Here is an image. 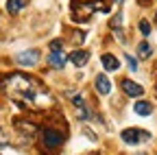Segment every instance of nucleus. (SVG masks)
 <instances>
[{"mask_svg":"<svg viewBox=\"0 0 157 155\" xmlns=\"http://www.w3.org/2000/svg\"><path fill=\"white\" fill-rule=\"evenodd\" d=\"M0 87H2L11 99L15 101H24V103H33L37 99V92H39V83L29 74L22 72H13L9 76H5L0 81Z\"/></svg>","mask_w":157,"mask_h":155,"instance_id":"1","label":"nucleus"},{"mask_svg":"<svg viewBox=\"0 0 157 155\" xmlns=\"http://www.w3.org/2000/svg\"><path fill=\"white\" fill-rule=\"evenodd\" d=\"M96 9H101L103 13L109 11L103 2H83V5H81V2H74V5H72V17H74L76 22H85V20H90V17H92V13H94Z\"/></svg>","mask_w":157,"mask_h":155,"instance_id":"2","label":"nucleus"},{"mask_svg":"<svg viewBox=\"0 0 157 155\" xmlns=\"http://www.w3.org/2000/svg\"><path fill=\"white\" fill-rule=\"evenodd\" d=\"M120 135H122V140H124L127 144H140V142H148V140H151V133L144 131V129H137V127L124 129Z\"/></svg>","mask_w":157,"mask_h":155,"instance_id":"3","label":"nucleus"},{"mask_svg":"<svg viewBox=\"0 0 157 155\" xmlns=\"http://www.w3.org/2000/svg\"><path fill=\"white\" fill-rule=\"evenodd\" d=\"M42 140H44V146H46V149L55 151V149H59V146L63 144V133L48 127V129L42 131Z\"/></svg>","mask_w":157,"mask_h":155,"instance_id":"4","label":"nucleus"},{"mask_svg":"<svg viewBox=\"0 0 157 155\" xmlns=\"http://www.w3.org/2000/svg\"><path fill=\"white\" fill-rule=\"evenodd\" d=\"M37 61H39V50H35V48L15 55V64L22 66V68H31V66H35Z\"/></svg>","mask_w":157,"mask_h":155,"instance_id":"5","label":"nucleus"},{"mask_svg":"<svg viewBox=\"0 0 157 155\" xmlns=\"http://www.w3.org/2000/svg\"><path fill=\"white\" fill-rule=\"evenodd\" d=\"M15 129H17V133L22 135L26 142L33 140L35 135H37V125H33V122H29V120H17V122H15Z\"/></svg>","mask_w":157,"mask_h":155,"instance_id":"6","label":"nucleus"},{"mask_svg":"<svg viewBox=\"0 0 157 155\" xmlns=\"http://www.w3.org/2000/svg\"><path fill=\"white\" fill-rule=\"evenodd\" d=\"M120 87H122V92H124L127 96H131V99H135V96H142V94H144V87H142V85H137V83L131 81V79H122Z\"/></svg>","mask_w":157,"mask_h":155,"instance_id":"7","label":"nucleus"},{"mask_svg":"<svg viewBox=\"0 0 157 155\" xmlns=\"http://www.w3.org/2000/svg\"><path fill=\"white\" fill-rule=\"evenodd\" d=\"M68 61H72L76 68H83L87 61H90V52L87 50H72L68 55Z\"/></svg>","mask_w":157,"mask_h":155,"instance_id":"8","label":"nucleus"},{"mask_svg":"<svg viewBox=\"0 0 157 155\" xmlns=\"http://www.w3.org/2000/svg\"><path fill=\"white\" fill-rule=\"evenodd\" d=\"M94 85H96V92L103 94V96H107L111 92V81L107 79V74H98L94 79Z\"/></svg>","mask_w":157,"mask_h":155,"instance_id":"9","label":"nucleus"},{"mask_svg":"<svg viewBox=\"0 0 157 155\" xmlns=\"http://www.w3.org/2000/svg\"><path fill=\"white\" fill-rule=\"evenodd\" d=\"M66 61H68V57L63 52H50L48 55V66L55 68V70H61L66 66Z\"/></svg>","mask_w":157,"mask_h":155,"instance_id":"10","label":"nucleus"},{"mask_svg":"<svg viewBox=\"0 0 157 155\" xmlns=\"http://www.w3.org/2000/svg\"><path fill=\"white\" fill-rule=\"evenodd\" d=\"M101 61H103V68H105L107 72H116L118 68H120V61H118L111 52H105V55L101 57Z\"/></svg>","mask_w":157,"mask_h":155,"instance_id":"11","label":"nucleus"},{"mask_svg":"<svg viewBox=\"0 0 157 155\" xmlns=\"http://www.w3.org/2000/svg\"><path fill=\"white\" fill-rule=\"evenodd\" d=\"M133 111H135L137 116H151V114H153V105H151L148 101H135Z\"/></svg>","mask_w":157,"mask_h":155,"instance_id":"12","label":"nucleus"},{"mask_svg":"<svg viewBox=\"0 0 157 155\" xmlns=\"http://www.w3.org/2000/svg\"><path fill=\"white\" fill-rule=\"evenodd\" d=\"M120 24H122V13H116V15L111 17V22H109V26H111V31H113V33H116L118 37H120L122 42H124V35H122V31H120V29H122Z\"/></svg>","mask_w":157,"mask_h":155,"instance_id":"13","label":"nucleus"},{"mask_svg":"<svg viewBox=\"0 0 157 155\" xmlns=\"http://www.w3.org/2000/svg\"><path fill=\"white\" fill-rule=\"evenodd\" d=\"M151 55H153V46L148 42H140V44H137V57H140V59H148Z\"/></svg>","mask_w":157,"mask_h":155,"instance_id":"14","label":"nucleus"},{"mask_svg":"<svg viewBox=\"0 0 157 155\" xmlns=\"http://www.w3.org/2000/svg\"><path fill=\"white\" fill-rule=\"evenodd\" d=\"M26 7V0H9V2H7V11L9 13H20V11H22Z\"/></svg>","mask_w":157,"mask_h":155,"instance_id":"15","label":"nucleus"},{"mask_svg":"<svg viewBox=\"0 0 157 155\" xmlns=\"http://www.w3.org/2000/svg\"><path fill=\"white\" fill-rule=\"evenodd\" d=\"M70 101H72V105H74L76 109L85 107V99H83V94H72V96H70Z\"/></svg>","mask_w":157,"mask_h":155,"instance_id":"16","label":"nucleus"},{"mask_svg":"<svg viewBox=\"0 0 157 155\" xmlns=\"http://www.w3.org/2000/svg\"><path fill=\"white\" fill-rule=\"evenodd\" d=\"M76 116H78L81 120H90V118H92V111H90L87 107H81V109H76Z\"/></svg>","mask_w":157,"mask_h":155,"instance_id":"17","label":"nucleus"},{"mask_svg":"<svg viewBox=\"0 0 157 155\" xmlns=\"http://www.w3.org/2000/svg\"><path fill=\"white\" fill-rule=\"evenodd\" d=\"M7 146H9V133L0 129V149H7Z\"/></svg>","mask_w":157,"mask_h":155,"instance_id":"18","label":"nucleus"},{"mask_svg":"<svg viewBox=\"0 0 157 155\" xmlns=\"http://www.w3.org/2000/svg\"><path fill=\"white\" fill-rule=\"evenodd\" d=\"M137 26H140V33H142V35H148V33H151V22H148V20H140V24H137Z\"/></svg>","mask_w":157,"mask_h":155,"instance_id":"19","label":"nucleus"},{"mask_svg":"<svg viewBox=\"0 0 157 155\" xmlns=\"http://www.w3.org/2000/svg\"><path fill=\"white\" fill-rule=\"evenodd\" d=\"M124 61H127V66L131 68V70H137V59L133 55H124Z\"/></svg>","mask_w":157,"mask_h":155,"instance_id":"20","label":"nucleus"},{"mask_svg":"<svg viewBox=\"0 0 157 155\" xmlns=\"http://www.w3.org/2000/svg\"><path fill=\"white\" fill-rule=\"evenodd\" d=\"M61 48H63V42L61 40H52L50 42V50L52 52H61Z\"/></svg>","mask_w":157,"mask_h":155,"instance_id":"21","label":"nucleus"},{"mask_svg":"<svg viewBox=\"0 0 157 155\" xmlns=\"http://www.w3.org/2000/svg\"><path fill=\"white\" fill-rule=\"evenodd\" d=\"M74 2H92V0H74Z\"/></svg>","mask_w":157,"mask_h":155,"instance_id":"22","label":"nucleus"}]
</instances>
